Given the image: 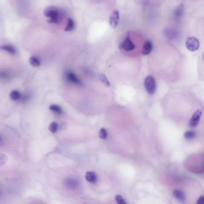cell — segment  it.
<instances>
[{
  "label": "cell",
  "mask_w": 204,
  "mask_h": 204,
  "mask_svg": "<svg viewBox=\"0 0 204 204\" xmlns=\"http://www.w3.org/2000/svg\"><path fill=\"white\" fill-rule=\"evenodd\" d=\"M99 136L100 138H101V139H103V140L106 139L107 137V132L106 129L104 128L101 129L99 133Z\"/></svg>",
  "instance_id": "obj_22"
},
{
  "label": "cell",
  "mask_w": 204,
  "mask_h": 204,
  "mask_svg": "<svg viewBox=\"0 0 204 204\" xmlns=\"http://www.w3.org/2000/svg\"><path fill=\"white\" fill-rule=\"evenodd\" d=\"M75 27V24L74 20L68 18L67 20V25L65 28V31H71L74 29Z\"/></svg>",
  "instance_id": "obj_13"
},
{
  "label": "cell",
  "mask_w": 204,
  "mask_h": 204,
  "mask_svg": "<svg viewBox=\"0 0 204 204\" xmlns=\"http://www.w3.org/2000/svg\"><path fill=\"white\" fill-rule=\"evenodd\" d=\"M173 195L175 196V198H176L178 201L181 202H184L186 199V196L184 192L180 190H174L173 191Z\"/></svg>",
  "instance_id": "obj_10"
},
{
  "label": "cell",
  "mask_w": 204,
  "mask_h": 204,
  "mask_svg": "<svg viewBox=\"0 0 204 204\" xmlns=\"http://www.w3.org/2000/svg\"><path fill=\"white\" fill-rule=\"evenodd\" d=\"M196 137V132L194 131H188L184 133V138L187 140L194 139Z\"/></svg>",
  "instance_id": "obj_19"
},
{
  "label": "cell",
  "mask_w": 204,
  "mask_h": 204,
  "mask_svg": "<svg viewBox=\"0 0 204 204\" xmlns=\"http://www.w3.org/2000/svg\"><path fill=\"white\" fill-rule=\"evenodd\" d=\"M164 34H165V36L169 39L173 38L174 37H175L176 36V32L171 29H165Z\"/></svg>",
  "instance_id": "obj_17"
},
{
  "label": "cell",
  "mask_w": 204,
  "mask_h": 204,
  "mask_svg": "<svg viewBox=\"0 0 204 204\" xmlns=\"http://www.w3.org/2000/svg\"><path fill=\"white\" fill-rule=\"evenodd\" d=\"M186 46L190 52H195L198 50L200 46L199 40L194 37H188L186 41Z\"/></svg>",
  "instance_id": "obj_3"
},
{
  "label": "cell",
  "mask_w": 204,
  "mask_h": 204,
  "mask_svg": "<svg viewBox=\"0 0 204 204\" xmlns=\"http://www.w3.org/2000/svg\"><path fill=\"white\" fill-rule=\"evenodd\" d=\"M66 78L67 80L70 83L76 84V85H82V82L79 80L78 77L75 75L74 73L71 71H68L66 73Z\"/></svg>",
  "instance_id": "obj_7"
},
{
  "label": "cell",
  "mask_w": 204,
  "mask_h": 204,
  "mask_svg": "<svg viewBox=\"0 0 204 204\" xmlns=\"http://www.w3.org/2000/svg\"><path fill=\"white\" fill-rule=\"evenodd\" d=\"M2 142H3V140H2V138H1V137H0V144H1L2 143Z\"/></svg>",
  "instance_id": "obj_25"
},
{
  "label": "cell",
  "mask_w": 204,
  "mask_h": 204,
  "mask_svg": "<svg viewBox=\"0 0 204 204\" xmlns=\"http://www.w3.org/2000/svg\"><path fill=\"white\" fill-rule=\"evenodd\" d=\"M202 116V111L201 110H196L192 115L190 120L189 121V126L191 128H195L199 124Z\"/></svg>",
  "instance_id": "obj_5"
},
{
  "label": "cell",
  "mask_w": 204,
  "mask_h": 204,
  "mask_svg": "<svg viewBox=\"0 0 204 204\" xmlns=\"http://www.w3.org/2000/svg\"><path fill=\"white\" fill-rule=\"evenodd\" d=\"M10 97L12 101H17L20 98V93L17 90H13L10 94Z\"/></svg>",
  "instance_id": "obj_15"
},
{
  "label": "cell",
  "mask_w": 204,
  "mask_h": 204,
  "mask_svg": "<svg viewBox=\"0 0 204 204\" xmlns=\"http://www.w3.org/2000/svg\"><path fill=\"white\" fill-rule=\"evenodd\" d=\"M29 64L34 67H38L40 65V61L36 56H32L29 59Z\"/></svg>",
  "instance_id": "obj_14"
},
{
  "label": "cell",
  "mask_w": 204,
  "mask_h": 204,
  "mask_svg": "<svg viewBox=\"0 0 204 204\" xmlns=\"http://www.w3.org/2000/svg\"><path fill=\"white\" fill-rule=\"evenodd\" d=\"M66 185L69 188L74 189V188H75L77 187L78 184L75 180H73V179H69V180H67L66 181Z\"/></svg>",
  "instance_id": "obj_20"
},
{
  "label": "cell",
  "mask_w": 204,
  "mask_h": 204,
  "mask_svg": "<svg viewBox=\"0 0 204 204\" xmlns=\"http://www.w3.org/2000/svg\"><path fill=\"white\" fill-rule=\"evenodd\" d=\"M184 13V7L183 5L178 6L174 11L173 16L175 19H179Z\"/></svg>",
  "instance_id": "obj_11"
},
{
  "label": "cell",
  "mask_w": 204,
  "mask_h": 204,
  "mask_svg": "<svg viewBox=\"0 0 204 204\" xmlns=\"http://www.w3.org/2000/svg\"><path fill=\"white\" fill-rule=\"evenodd\" d=\"M120 48L125 51H131L135 48V44L129 37H127L120 45Z\"/></svg>",
  "instance_id": "obj_6"
},
{
  "label": "cell",
  "mask_w": 204,
  "mask_h": 204,
  "mask_svg": "<svg viewBox=\"0 0 204 204\" xmlns=\"http://www.w3.org/2000/svg\"><path fill=\"white\" fill-rule=\"evenodd\" d=\"M98 77H99V79L101 80V82L103 83L104 85H105L107 87H109L110 86V82L108 81V78H107V77L103 74H99L98 75Z\"/></svg>",
  "instance_id": "obj_18"
},
{
  "label": "cell",
  "mask_w": 204,
  "mask_h": 204,
  "mask_svg": "<svg viewBox=\"0 0 204 204\" xmlns=\"http://www.w3.org/2000/svg\"><path fill=\"white\" fill-rule=\"evenodd\" d=\"M44 15L49 18L48 22L52 24H59L62 17V13L54 6H49L45 8Z\"/></svg>",
  "instance_id": "obj_1"
},
{
  "label": "cell",
  "mask_w": 204,
  "mask_h": 204,
  "mask_svg": "<svg viewBox=\"0 0 204 204\" xmlns=\"http://www.w3.org/2000/svg\"><path fill=\"white\" fill-rule=\"evenodd\" d=\"M153 44L150 41H147L144 43L142 53L144 55H148L152 51Z\"/></svg>",
  "instance_id": "obj_8"
},
{
  "label": "cell",
  "mask_w": 204,
  "mask_h": 204,
  "mask_svg": "<svg viewBox=\"0 0 204 204\" xmlns=\"http://www.w3.org/2000/svg\"><path fill=\"white\" fill-rule=\"evenodd\" d=\"M204 202V198L203 196H201L199 198L198 201H197V203L198 204H203Z\"/></svg>",
  "instance_id": "obj_24"
},
{
  "label": "cell",
  "mask_w": 204,
  "mask_h": 204,
  "mask_svg": "<svg viewBox=\"0 0 204 204\" xmlns=\"http://www.w3.org/2000/svg\"><path fill=\"white\" fill-rule=\"evenodd\" d=\"M85 178L88 182L92 183H95L97 180V175L96 173L92 171L87 172L85 175Z\"/></svg>",
  "instance_id": "obj_9"
},
{
  "label": "cell",
  "mask_w": 204,
  "mask_h": 204,
  "mask_svg": "<svg viewBox=\"0 0 204 204\" xmlns=\"http://www.w3.org/2000/svg\"><path fill=\"white\" fill-rule=\"evenodd\" d=\"M59 128L58 124L56 122H52L50 125L49 126V130L52 132V133H55L56 132V131H58Z\"/></svg>",
  "instance_id": "obj_21"
},
{
  "label": "cell",
  "mask_w": 204,
  "mask_h": 204,
  "mask_svg": "<svg viewBox=\"0 0 204 204\" xmlns=\"http://www.w3.org/2000/svg\"><path fill=\"white\" fill-rule=\"evenodd\" d=\"M49 109L53 112H54L56 113H57V114H59V115L62 114L63 112L62 108L59 105H56V104H52L50 105Z\"/></svg>",
  "instance_id": "obj_16"
},
{
  "label": "cell",
  "mask_w": 204,
  "mask_h": 204,
  "mask_svg": "<svg viewBox=\"0 0 204 204\" xmlns=\"http://www.w3.org/2000/svg\"><path fill=\"white\" fill-rule=\"evenodd\" d=\"M119 19H120V13L119 10H113V12H112L109 19V24L111 28L115 29L117 27L119 22Z\"/></svg>",
  "instance_id": "obj_4"
},
{
  "label": "cell",
  "mask_w": 204,
  "mask_h": 204,
  "mask_svg": "<svg viewBox=\"0 0 204 204\" xmlns=\"http://www.w3.org/2000/svg\"><path fill=\"white\" fill-rule=\"evenodd\" d=\"M1 48V49L7 52L10 54H15L16 53V49L13 46H11V45H3V46H1V48Z\"/></svg>",
  "instance_id": "obj_12"
},
{
  "label": "cell",
  "mask_w": 204,
  "mask_h": 204,
  "mask_svg": "<svg viewBox=\"0 0 204 204\" xmlns=\"http://www.w3.org/2000/svg\"><path fill=\"white\" fill-rule=\"evenodd\" d=\"M144 85L146 90L149 94L153 95L155 93L156 89V83L153 76L149 75L145 78Z\"/></svg>",
  "instance_id": "obj_2"
},
{
  "label": "cell",
  "mask_w": 204,
  "mask_h": 204,
  "mask_svg": "<svg viewBox=\"0 0 204 204\" xmlns=\"http://www.w3.org/2000/svg\"><path fill=\"white\" fill-rule=\"evenodd\" d=\"M115 199H116L117 203H118L119 204H126V202H125V201H124L123 198L119 195L116 196Z\"/></svg>",
  "instance_id": "obj_23"
}]
</instances>
